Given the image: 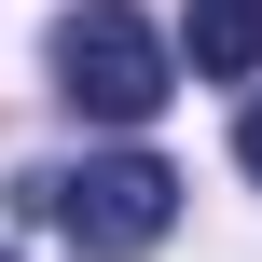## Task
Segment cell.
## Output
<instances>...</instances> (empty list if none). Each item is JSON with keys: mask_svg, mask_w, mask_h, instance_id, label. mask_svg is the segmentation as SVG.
<instances>
[{"mask_svg": "<svg viewBox=\"0 0 262 262\" xmlns=\"http://www.w3.org/2000/svg\"><path fill=\"white\" fill-rule=\"evenodd\" d=\"M14 193H28L83 262H138V249H166V221H180V166H166V152H83V166L14 180Z\"/></svg>", "mask_w": 262, "mask_h": 262, "instance_id": "1", "label": "cell"}, {"mask_svg": "<svg viewBox=\"0 0 262 262\" xmlns=\"http://www.w3.org/2000/svg\"><path fill=\"white\" fill-rule=\"evenodd\" d=\"M55 97H69L83 124H152V111L180 97V55H166V28H152V14L83 0V14L55 28Z\"/></svg>", "mask_w": 262, "mask_h": 262, "instance_id": "2", "label": "cell"}, {"mask_svg": "<svg viewBox=\"0 0 262 262\" xmlns=\"http://www.w3.org/2000/svg\"><path fill=\"white\" fill-rule=\"evenodd\" d=\"M193 83H262V0H193Z\"/></svg>", "mask_w": 262, "mask_h": 262, "instance_id": "3", "label": "cell"}, {"mask_svg": "<svg viewBox=\"0 0 262 262\" xmlns=\"http://www.w3.org/2000/svg\"><path fill=\"white\" fill-rule=\"evenodd\" d=\"M235 166H249V180H262V97H249V124H235Z\"/></svg>", "mask_w": 262, "mask_h": 262, "instance_id": "4", "label": "cell"}, {"mask_svg": "<svg viewBox=\"0 0 262 262\" xmlns=\"http://www.w3.org/2000/svg\"><path fill=\"white\" fill-rule=\"evenodd\" d=\"M0 262H14V249H0Z\"/></svg>", "mask_w": 262, "mask_h": 262, "instance_id": "5", "label": "cell"}]
</instances>
